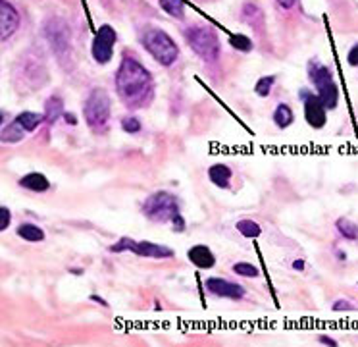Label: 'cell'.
<instances>
[{
	"instance_id": "6da1fadb",
	"label": "cell",
	"mask_w": 358,
	"mask_h": 347,
	"mask_svg": "<svg viewBox=\"0 0 358 347\" xmlns=\"http://www.w3.org/2000/svg\"><path fill=\"white\" fill-rule=\"evenodd\" d=\"M114 85L119 101L128 108H144L151 103L154 93L152 73L147 70V66H143V62H139L131 54L121 58Z\"/></svg>"
},
{
	"instance_id": "7a4b0ae2",
	"label": "cell",
	"mask_w": 358,
	"mask_h": 347,
	"mask_svg": "<svg viewBox=\"0 0 358 347\" xmlns=\"http://www.w3.org/2000/svg\"><path fill=\"white\" fill-rule=\"evenodd\" d=\"M184 39L185 43L191 47V50L208 64H214L216 60L220 58L222 47H220V39H218V33L208 27V25L195 24L185 27L184 29Z\"/></svg>"
},
{
	"instance_id": "3957f363",
	"label": "cell",
	"mask_w": 358,
	"mask_h": 347,
	"mask_svg": "<svg viewBox=\"0 0 358 347\" xmlns=\"http://www.w3.org/2000/svg\"><path fill=\"white\" fill-rule=\"evenodd\" d=\"M141 43H143L144 50L164 68L174 66L177 62V58H179L177 43L160 27H147L141 33Z\"/></svg>"
},
{
	"instance_id": "277c9868",
	"label": "cell",
	"mask_w": 358,
	"mask_h": 347,
	"mask_svg": "<svg viewBox=\"0 0 358 347\" xmlns=\"http://www.w3.org/2000/svg\"><path fill=\"white\" fill-rule=\"evenodd\" d=\"M112 116V98L108 95V91L103 87H96L89 93V97L85 98L83 105V118L89 128L103 133L104 129L108 128Z\"/></svg>"
},
{
	"instance_id": "5b68a950",
	"label": "cell",
	"mask_w": 358,
	"mask_h": 347,
	"mask_svg": "<svg viewBox=\"0 0 358 347\" xmlns=\"http://www.w3.org/2000/svg\"><path fill=\"white\" fill-rule=\"evenodd\" d=\"M308 80L316 87V95L322 98V103L326 105L327 110H334L339 105V87L334 80V73L326 64H322L320 60H311L308 62Z\"/></svg>"
},
{
	"instance_id": "8992f818",
	"label": "cell",
	"mask_w": 358,
	"mask_h": 347,
	"mask_svg": "<svg viewBox=\"0 0 358 347\" xmlns=\"http://www.w3.org/2000/svg\"><path fill=\"white\" fill-rule=\"evenodd\" d=\"M143 214L152 222H172V220L181 214L179 210V201L177 197L172 195L170 191H156L147 197V201H143Z\"/></svg>"
},
{
	"instance_id": "52a82bcc",
	"label": "cell",
	"mask_w": 358,
	"mask_h": 347,
	"mask_svg": "<svg viewBox=\"0 0 358 347\" xmlns=\"http://www.w3.org/2000/svg\"><path fill=\"white\" fill-rule=\"evenodd\" d=\"M118 40V33L112 25L104 24L98 27V31L93 37V45H91V57L96 64H108L114 57V45Z\"/></svg>"
},
{
	"instance_id": "ba28073f",
	"label": "cell",
	"mask_w": 358,
	"mask_h": 347,
	"mask_svg": "<svg viewBox=\"0 0 358 347\" xmlns=\"http://www.w3.org/2000/svg\"><path fill=\"white\" fill-rule=\"evenodd\" d=\"M45 37H47L48 45L52 47L54 54L58 58H64L70 54L72 49V37H70V27L60 17H52L48 20L45 25Z\"/></svg>"
},
{
	"instance_id": "9c48e42d",
	"label": "cell",
	"mask_w": 358,
	"mask_h": 347,
	"mask_svg": "<svg viewBox=\"0 0 358 347\" xmlns=\"http://www.w3.org/2000/svg\"><path fill=\"white\" fill-rule=\"evenodd\" d=\"M301 101L304 106V120L312 129H322L327 124V108L322 103L318 95H314L311 91H301Z\"/></svg>"
},
{
	"instance_id": "30bf717a",
	"label": "cell",
	"mask_w": 358,
	"mask_h": 347,
	"mask_svg": "<svg viewBox=\"0 0 358 347\" xmlns=\"http://www.w3.org/2000/svg\"><path fill=\"white\" fill-rule=\"evenodd\" d=\"M204 286H207L208 293H212V295L220 299H231V301H241L247 293V290L241 283L230 282V280H223V278H218V276L208 278Z\"/></svg>"
},
{
	"instance_id": "8fae6325",
	"label": "cell",
	"mask_w": 358,
	"mask_h": 347,
	"mask_svg": "<svg viewBox=\"0 0 358 347\" xmlns=\"http://www.w3.org/2000/svg\"><path fill=\"white\" fill-rule=\"evenodd\" d=\"M22 25V16L10 0H0V37L8 40Z\"/></svg>"
},
{
	"instance_id": "7c38bea8",
	"label": "cell",
	"mask_w": 358,
	"mask_h": 347,
	"mask_svg": "<svg viewBox=\"0 0 358 347\" xmlns=\"http://www.w3.org/2000/svg\"><path fill=\"white\" fill-rule=\"evenodd\" d=\"M131 253L137 257L143 258H174L175 251L170 249L167 245H160V243L152 242H135L131 247Z\"/></svg>"
},
{
	"instance_id": "4fadbf2b",
	"label": "cell",
	"mask_w": 358,
	"mask_h": 347,
	"mask_svg": "<svg viewBox=\"0 0 358 347\" xmlns=\"http://www.w3.org/2000/svg\"><path fill=\"white\" fill-rule=\"evenodd\" d=\"M187 258L191 263L193 267L199 268V270H210V268L216 267V257L212 249L208 245H193L191 249L187 251Z\"/></svg>"
},
{
	"instance_id": "5bb4252c",
	"label": "cell",
	"mask_w": 358,
	"mask_h": 347,
	"mask_svg": "<svg viewBox=\"0 0 358 347\" xmlns=\"http://www.w3.org/2000/svg\"><path fill=\"white\" fill-rule=\"evenodd\" d=\"M17 184H20L22 189H27L31 193H47L48 189H50V182L40 172H29V174H25L24 178H20Z\"/></svg>"
},
{
	"instance_id": "9a60e30c",
	"label": "cell",
	"mask_w": 358,
	"mask_h": 347,
	"mask_svg": "<svg viewBox=\"0 0 358 347\" xmlns=\"http://www.w3.org/2000/svg\"><path fill=\"white\" fill-rule=\"evenodd\" d=\"M231 178H233V170H231L228 164L218 162V164H212V166L208 168V179H210L216 187H220V189H230Z\"/></svg>"
},
{
	"instance_id": "2e32d148",
	"label": "cell",
	"mask_w": 358,
	"mask_h": 347,
	"mask_svg": "<svg viewBox=\"0 0 358 347\" xmlns=\"http://www.w3.org/2000/svg\"><path fill=\"white\" fill-rule=\"evenodd\" d=\"M64 101L58 97V95H52L45 101V124L47 126H54L56 121L60 120L64 116Z\"/></svg>"
},
{
	"instance_id": "e0dca14e",
	"label": "cell",
	"mask_w": 358,
	"mask_h": 347,
	"mask_svg": "<svg viewBox=\"0 0 358 347\" xmlns=\"http://www.w3.org/2000/svg\"><path fill=\"white\" fill-rule=\"evenodd\" d=\"M25 133H27V131L24 129V126L14 118L10 124L2 126V133H0V138H2V143H6V145H14V143L24 141Z\"/></svg>"
},
{
	"instance_id": "ac0fdd59",
	"label": "cell",
	"mask_w": 358,
	"mask_h": 347,
	"mask_svg": "<svg viewBox=\"0 0 358 347\" xmlns=\"http://www.w3.org/2000/svg\"><path fill=\"white\" fill-rule=\"evenodd\" d=\"M16 234L24 239V242L29 243H40L45 242V230L37 224H31V222H24V224H20L16 230Z\"/></svg>"
},
{
	"instance_id": "d6986e66",
	"label": "cell",
	"mask_w": 358,
	"mask_h": 347,
	"mask_svg": "<svg viewBox=\"0 0 358 347\" xmlns=\"http://www.w3.org/2000/svg\"><path fill=\"white\" fill-rule=\"evenodd\" d=\"M271 120H274V124H276L279 129H287L294 121L293 108L289 105H285V103H279V105L276 106L274 114H271Z\"/></svg>"
},
{
	"instance_id": "ffe728a7",
	"label": "cell",
	"mask_w": 358,
	"mask_h": 347,
	"mask_svg": "<svg viewBox=\"0 0 358 347\" xmlns=\"http://www.w3.org/2000/svg\"><path fill=\"white\" fill-rule=\"evenodd\" d=\"M16 120L24 126L27 133H33L40 128V124H45V114L31 112V110H24L16 116Z\"/></svg>"
},
{
	"instance_id": "44dd1931",
	"label": "cell",
	"mask_w": 358,
	"mask_h": 347,
	"mask_svg": "<svg viewBox=\"0 0 358 347\" xmlns=\"http://www.w3.org/2000/svg\"><path fill=\"white\" fill-rule=\"evenodd\" d=\"M241 16H243V22L247 25H251V27H255V29H260V27H262V10L258 8L256 4H253V2H247V4L243 6Z\"/></svg>"
},
{
	"instance_id": "7402d4cb",
	"label": "cell",
	"mask_w": 358,
	"mask_h": 347,
	"mask_svg": "<svg viewBox=\"0 0 358 347\" xmlns=\"http://www.w3.org/2000/svg\"><path fill=\"white\" fill-rule=\"evenodd\" d=\"M235 228H237L239 234L243 235V237H247V239H256L258 235L262 234V228H260V224L251 219L239 220L237 224H235Z\"/></svg>"
},
{
	"instance_id": "603a6c76",
	"label": "cell",
	"mask_w": 358,
	"mask_h": 347,
	"mask_svg": "<svg viewBox=\"0 0 358 347\" xmlns=\"http://www.w3.org/2000/svg\"><path fill=\"white\" fill-rule=\"evenodd\" d=\"M335 228L341 237L349 239V242H357L358 239V224H355L352 220L349 219H337L335 222Z\"/></svg>"
},
{
	"instance_id": "cb8c5ba5",
	"label": "cell",
	"mask_w": 358,
	"mask_h": 347,
	"mask_svg": "<svg viewBox=\"0 0 358 347\" xmlns=\"http://www.w3.org/2000/svg\"><path fill=\"white\" fill-rule=\"evenodd\" d=\"M160 8L166 12L167 16L175 20H184L185 17V2L184 0H158Z\"/></svg>"
},
{
	"instance_id": "d4e9b609",
	"label": "cell",
	"mask_w": 358,
	"mask_h": 347,
	"mask_svg": "<svg viewBox=\"0 0 358 347\" xmlns=\"http://www.w3.org/2000/svg\"><path fill=\"white\" fill-rule=\"evenodd\" d=\"M230 45L239 52H251V50L255 49V45H253V40L248 39L247 35H243V33H237V35H231L230 37Z\"/></svg>"
},
{
	"instance_id": "484cf974",
	"label": "cell",
	"mask_w": 358,
	"mask_h": 347,
	"mask_svg": "<svg viewBox=\"0 0 358 347\" xmlns=\"http://www.w3.org/2000/svg\"><path fill=\"white\" fill-rule=\"evenodd\" d=\"M231 270L237 276H243V278H258V274H260V270L253 263H245V260L243 263H235Z\"/></svg>"
},
{
	"instance_id": "4316f807",
	"label": "cell",
	"mask_w": 358,
	"mask_h": 347,
	"mask_svg": "<svg viewBox=\"0 0 358 347\" xmlns=\"http://www.w3.org/2000/svg\"><path fill=\"white\" fill-rule=\"evenodd\" d=\"M119 126L129 135H135V133H139L143 129V124H141V120L137 116H124L121 121H119Z\"/></svg>"
},
{
	"instance_id": "83f0119b",
	"label": "cell",
	"mask_w": 358,
	"mask_h": 347,
	"mask_svg": "<svg viewBox=\"0 0 358 347\" xmlns=\"http://www.w3.org/2000/svg\"><path fill=\"white\" fill-rule=\"evenodd\" d=\"M274 83H276V77L274 75H264L260 80L256 81L255 85V93L258 97H268L271 93V87H274Z\"/></svg>"
},
{
	"instance_id": "f1b7e54d",
	"label": "cell",
	"mask_w": 358,
	"mask_h": 347,
	"mask_svg": "<svg viewBox=\"0 0 358 347\" xmlns=\"http://www.w3.org/2000/svg\"><path fill=\"white\" fill-rule=\"evenodd\" d=\"M133 239L131 237H121L119 242L112 243L110 247H108V251L110 253H126V251H129L131 253V247H133Z\"/></svg>"
},
{
	"instance_id": "f546056e",
	"label": "cell",
	"mask_w": 358,
	"mask_h": 347,
	"mask_svg": "<svg viewBox=\"0 0 358 347\" xmlns=\"http://www.w3.org/2000/svg\"><path fill=\"white\" fill-rule=\"evenodd\" d=\"M12 224V210L8 207H0V232H6Z\"/></svg>"
},
{
	"instance_id": "4dcf8cb0",
	"label": "cell",
	"mask_w": 358,
	"mask_h": 347,
	"mask_svg": "<svg viewBox=\"0 0 358 347\" xmlns=\"http://www.w3.org/2000/svg\"><path fill=\"white\" fill-rule=\"evenodd\" d=\"M331 309H334L335 313H347V311H355V305L350 303V301H347V299H337L334 305H331Z\"/></svg>"
},
{
	"instance_id": "1f68e13d",
	"label": "cell",
	"mask_w": 358,
	"mask_h": 347,
	"mask_svg": "<svg viewBox=\"0 0 358 347\" xmlns=\"http://www.w3.org/2000/svg\"><path fill=\"white\" fill-rule=\"evenodd\" d=\"M172 228H174V232H177V234H181V232H185V219L181 216V214H177L172 222Z\"/></svg>"
},
{
	"instance_id": "d6a6232c",
	"label": "cell",
	"mask_w": 358,
	"mask_h": 347,
	"mask_svg": "<svg viewBox=\"0 0 358 347\" xmlns=\"http://www.w3.org/2000/svg\"><path fill=\"white\" fill-rule=\"evenodd\" d=\"M347 62H349L352 68H357V66H358V45L350 47L349 54H347Z\"/></svg>"
},
{
	"instance_id": "836d02e7",
	"label": "cell",
	"mask_w": 358,
	"mask_h": 347,
	"mask_svg": "<svg viewBox=\"0 0 358 347\" xmlns=\"http://www.w3.org/2000/svg\"><path fill=\"white\" fill-rule=\"evenodd\" d=\"M62 118H64V121L68 124V126H77V116H75V114L64 112V116H62Z\"/></svg>"
},
{
	"instance_id": "e575fe53",
	"label": "cell",
	"mask_w": 358,
	"mask_h": 347,
	"mask_svg": "<svg viewBox=\"0 0 358 347\" xmlns=\"http://www.w3.org/2000/svg\"><path fill=\"white\" fill-rule=\"evenodd\" d=\"M318 341L322 344V346H329V347L337 346V341H335L334 338H329V336H320Z\"/></svg>"
},
{
	"instance_id": "d590c367",
	"label": "cell",
	"mask_w": 358,
	"mask_h": 347,
	"mask_svg": "<svg viewBox=\"0 0 358 347\" xmlns=\"http://www.w3.org/2000/svg\"><path fill=\"white\" fill-rule=\"evenodd\" d=\"M276 2H278V6H281V8L285 10L293 8L294 4H297V0H276Z\"/></svg>"
},
{
	"instance_id": "8d00e7d4",
	"label": "cell",
	"mask_w": 358,
	"mask_h": 347,
	"mask_svg": "<svg viewBox=\"0 0 358 347\" xmlns=\"http://www.w3.org/2000/svg\"><path fill=\"white\" fill-rule=\"evenodd\" d=\"M293 268H294V270H299V272H303L304 268H306V265H304L303 258H297V260H293Z\"/></svg>"
},
{
	"instance_id": "74e56055",
	"label": "cell",
	"mask_w": 358,
	"mask_h": 347,
	"mask_svg": "<svg viewBox=\"0 0 358 347\" xmlns=\"http://www.w3.org/2000/svg\"><path fill=\"white\" fill-rule=\"evenodd\" d=\"M89 299H91V301H95V303H98V305H103V307H106V305H108V303H106L103 297H98V295H95V293H93V295H91Z\"/></svg>"
},
{
	"instance_id": "f35d334b",
	"label": "cell",
	"mask_w": 358,
	"mask_h": 347,
	"mask_svg": "<svg viewBox=\"0 0 358 347\" xmlns=\"http://www.w3.org/2000/svg\"><path fill=\"white\" fill-rule=\"evenodd\" d=\"M70 272H72V274H75V276H81V274H83V268H70Z\"/></svg>"
}]
</instances>
